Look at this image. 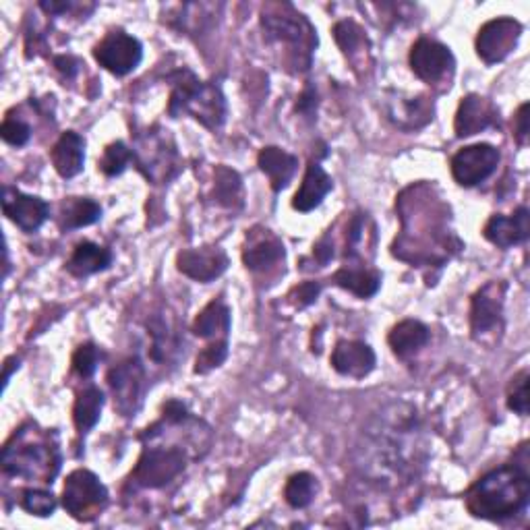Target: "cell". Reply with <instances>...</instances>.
<instances>
[{
  "label": "cell",
  "instance_id": "obj_12",
  "mask_svg": "<svg viewBox=\"0 0 530 530\" xmlns=\"http://www.w3.org/2000/svg\"><path fill=\"white\" fill-rule=\"evenodd\" d=\"M522 36V25L516 19L499 17L487 21L477 36V54L483 63L495 65L502 63L516 50Z\"/></svg>",
  "mask_w": 530,
  "mask_h": 530
},
{
  "label": "cell",
  "instance_id": "obj_1",
  "mask_svg": "<svg viewBox=\"0 0 530 530\" xmlns=\"http://www.w3.org/2000/svg\"><path fill=\"white\" fill-rule=\"evenodd\" d=\"M528 499V464L514 460V464L491 470L466 491V510L475 518L502 522L522 514Z\"/></svg>",
  "mask_w": 530,
  "mask_h": 530
},
{
  "label": "cell",
  "instance_id": "obj_6",
  "mask_svg": "<svg viewBox=\"0 0 530 530\" xmlns=\"http://www.w3.org/2000/svg\"><path fill=\"white\" fill-rule=\"evenodd\" d=\"M108 504V489L92 470H73L65 481L63 506L79 522L98 518Z\"/></svg>",
  "mask_w": 530,
  "mask_h": 530
},
{
  "label": "cell",
  "instance_id": "obj_14",
  "mask_svg": "<svg viewBox=\"0 0 530 530\" xmlns=\"http://www.w3.org/2000/svg\"><path fill=\"white\" fill-rule=\"evenodd\" d=\"M176 268L183 276L208 284L228 270V255L220 247L187 249L176 255Z\"/></svg>",
  "mask_w": 530,
  "mask_h": 530
},
{
  "label": "cell",
  "instance_id": "obj_43",
  "mask_svg": "<svg viewBox=\"0 0 530 530\" xmlns=\"http://www.w3.org/2000/svg\"><path fill=\"white\" fill-rule=\"evenodd\" d=\"M313 257L317 259L319 265H326L332 257H334V247L330 243V239H321L315 247H313Z\"/></svg>",
  "mask_w": 530,
  "mask_h": 530
},
{
  "label": "cell",
  "instance_id": "obj_17",
  "mask_svg": "<svg viewBox=\"0 0 530 530\" xmlns=\"http://www.w3.org/2000/svg\"><path fill=\"white\" fill-rule=\"evenodd\" d=\"M377 365L373 348L361 340H340L332 352L336 373L352 379H365Z\"/></svg>",
  "mask_w": 530,
  "mask_h": 530
},
{
  "label": "cell",
  "instance_id": "obj_8",
  "mask_svg": "<svg viewBox=\"0 0 530 530\" xmlns=\"http://www.w3.org/2000/svg\"><path fill=\"white\" fill-rule=\"evenodd\" d=\"M506 282H487L473 294L470 301V332L479 342L495 338L504 330Z\"/></svg>",
  "mask_w": 530,
  "mask_h": 530
},
{
  "label": "cell",
  "instance_id": "obj_10",
  "mask_svg": "<svg viewBox=\"0 0 530 530\" xmlns=\"http://www.w3.org/2000/svg\"><path fill=\"white\" fill-rule=\"evenodd\" d=\"M94 58L108 73L125 77L139 67L143 46L135 36H129L123 29H114L94 46Z\"/></svg>",
  "mask_w": 530,
  "mask_h": 530
},
{
  "label": "cell",
  "instance_id": "obj_9",
  "mask_svg": "<svg viewBox=\"0 0 530 530\" xmlns=\"http://www.w3.org/2000/svg\"><path fill=\"white\" fill-rule=\"evenodd\" d=\"M408 63L412 73L429 85L448 83L450 87V81L456 71V58L452 50L429 38H421L412 44Z\"/></svg>",
  "mask_w": 530,
  "mask_h": 530
},
{
  "label": "cell",
  "instance_id": "obj_11",
  "mask_svg": "<svg viewBox=\"0 0 530 530\" xmlns=\"http://www.w3.org/2000/svg\"><path fill=\"white\" fill-rule=\"evenodd\" d=\"M108 386L116 410L125 417H133L143 402L145 392V367L137 357H131L108 373Z\"/></svg>",
  "mask_w": 530,
  "mask_h": 530
},
{
  "label": "cell",
  "instance_id": "obj_29",
  "mask_svg": "<svg viewBox=\"0 0 530 530\" xmlns=\"http://www.w3.org/2000/svg\"><path fill=\"white\" fill-rule=\"evenodd\" d=\"M102 408H104V392L100 388L90 386L79 392L73 406V421L77 431L87 433L90 429H94L100 421Z\"/></svg>",
  "mask_w": 530,
  "mask_h": 530
},
{
  "label": "cell",
  "instance_id": "obj_20",
  "mask_svg": "<svg viewBox=\"0 0 530 530\" xmlns=\"http://www.w3.org/2000/svg\"><path fill=\"white\" fill-rule=\"evenodd\" d=\"M259 170L270 179V187L278 193L290 185L299 168V158L288 154L282 147L268 145L257 156Z\"/></svg>",
  "mask_w": 530,
  "mask_h": 530
},
{
  "label": "cell",
  "instance_id": "obj_37",
  "mask_svg": "<svg viewBox=\"0 0 530 530\" xmlns=\"http://www.w3.org/2000/svg\"><path fill=\"white\" fill-rule=\"evenodd\" d=\"M508 408L520 417L528 415V369H522L512 377L508 388Z\"/></svg>",
  "mask_w": 530,
  "mask_h": 530
},
{
  "label": "cell",
  "instance_id": "obj_16",
  "mask_svg": "<svg viewBox=\"0 0 530 530\" xmlns=\"http://www.w3.org/2000/svg\"><path fill=\"white\" fill-rule=\"evenodd\" d=\"M499 123V112L493 106L491 100L470 94L462 98L456 119H454V131L458 137H470L481 131H487L489 127H495Z\"/></svg>",
  "mask_w": 530,
  "mask_h": 530
},
{
  "label": "cell",
  "instance_id": "obj_41",
  "mask_svg": "<svg viewBox=\"0 0 530 530\" xmlns=\"http://www.w3.org/2000/svg\"><path fill=\"white\" fill-rule=\"evenodd\" d=\"M315 110H317V92L313 90L311 85H307L305 90H303V94H301V98H299V102H297V112H301V114H305L311 119V116L315 114Z\"/></svg>",
  "mask_w": 530,
  "mask_h": 530
},
{
  "label": "cell",
  "instance_id": "obj_24",
  "mask_svg": "<svg viewBox=\"0 0 530 530\" xmlns=\"http://www.w3.org/2000/svg\"><path fill=\"white\" fill-rule=\"evenodd\" d=\"M112 265V253L92 241H83L73 249L71 259L67 261V270L75 278H87L108 270Z\"/></svg>",
  "mask_w": 530,
  "mask_h": 530
},
{
  "label": "cell",
  "instance_id": "obj_2",
  "mask_svg": "<svg viewBox=\"0 0 530 530\" xmlns=\"http://www.w3.org/2000/svg\"><path fill=\"white\" fill-rule=\"evenodd\" d=\"M61 450L56 435L25 425L11 437L3 450V473L25 481L50 485L61 470Z\"/></svg>",
  "mask_w": 530,
  "mask_h": 530
},
{
  "label": "cell",
  "instance_id": "obj_39",
  "mask_svg": "<svg viewBox=\"0 0 530 530\" xmlns=\"http://www.w3.org/2000/svg\"><path fill=\"white\" fill-rule=\"evenodd\" d=\"M321 292V286L315 284V282H305L297 288H292V292L288 294V299H292V303L297 307H309L311 303L317 301Z\"/></svg>",
  "mask_w": 530,
  "mask_h": 530
},
{
  "label": "cell",
  "instance_id": "obj_33",
  "mask_svg": "<svg viewBox=\"0 0 530 530\" xmlns=\"http://www.w3.org/2000/svg\"><path fill=\"white\" fill-rule=\"evenodd\" d=\"M131 160H133V150H129L123 141H114L104 150V156L100 158L98 166L112 179V176H121Z\"/></svg>",
  "mask_w": 530,
  "mask_h": 530
},
{
  "label": "cell",
  "instance_id": "obj_4",
  "mask_svg": "<svg viewBox=\"0 0 530 530\" xmlns=\"http://www.w3.org/2000/svg\"><path fill=\"white\" fill-rule=\"evenodd\" d=\"M261 27L265 38L290 48L288 52L299 71L309 69L311 54L317 46V36L307 17L294 11L292 5L272 3L265 5L261 11Z\"/></svg>",
  "mask_w": 530,
  "mask_h": 530
},
{
  "label": "cell",
  "instance_id": "obj_3",
  "mask_svg": "<svg viewBox=\"0 0 530 530\" xmlns=\"http://www.w3.org/2000/svg\"><path fill=\"white\" fill-rule=\"evenodd\" d=\"M172 85L168 114L172 119L191 116L205 129L218 131L226 121V98L214 83L201 81L193 71L179 69L168 75Z\"/></svg>",
  "mask_w": 530,
  "mask_h": 530
},
{
  "label": "cell",
  "instance_id": "obj_25",
  "mask_svg": "<svg viewBox=\"0 0 530 530\" xmlns=\"http://www.w3.org/2000/svg\"><path fill=\"white\" fill-rule=\"evenodd\" d=\"M232 328V315L222 299L212 301L193 321V334L199 338L228 340Z\"/></svg>",
  "mask_w": 530,
  "mask_h": 530
},
{
  "label": "cell",
  "instance_id": "obj_30",
  "mask_svg": "<svg viewBox=\"0 0 530 530\" xmlns=\"http://www.w3.org/2000/svg\"><path fill=\"white\" fill-rule=\"evenodd\" d=\"M334 38L342 50V54L350 63H357V58H365L367 36L359 23L344 19L334 25Z\"/></svg>",
  "mask_w": 530,
  "mask_h": 530
},
{
  "label": "cell",
  "instance_id": "obj_7",
  "mask_svg": "<svg viewBox=\"0 0 530 530\" xmlns=\"http://www.w3.org/2000/svg\"><path fill=\"white\" fill-rule=\"evenodd\" d=\"M187 468V454L181 448L145 446L137 460L131 481L145 489H160L179 477Z\"/></svg>",
  "mask_w": 530,
  "mask_h": 530
},
{
  "label": "cell",
  "instance_id": "obj_23",
  "mask_svg": "<svg viewBox=\"0 0 530 530\" xmlns=\"http://www.w3.org/2000/svg\"><path fill=\"white\" fill-rule=\"evenodd\" d=\"M284 245L265 230L261 237L251 239V243L243 251V263L245 268L251 272H265L274 268L280 261H284Z\"/></svg>",
  "mask_w": 530,
  "mask_h": 530
},
{
  "label": "cell",
  "instance_id": "obj_21",
  "mask_svg": "<svg viewBox=\"0 0 530 530\" xmlns=\"http://www.w3.org/2000/svg\"><path fill=\"white\" fill-rule=\"evenodd\" d=\"M50 160L63 179H73L85 164V139L75 131L63 133L52 147Z\"/></svg>",
  "mask_w": 530,
  "mask_h": 530
},
{
  "label": "cell",
  "instance_id": "obj_26",
  "mask_svg": "<svg viewBox=\"0 0 530 530\" xmlns=\"http://www.w3.org/2000/svg\"><path fill=\"white\" fill-rule=\"evenodd\" d=\"M332 282L352 294H357L359 299H371L377 294L381 286V274L363 265H344L334 276Z\"/></svg>",
  "mask_w": 530,
  "mask_h": 530
},
{
  "label": "cell",
  "instance_id": "obj_31",
  "mask_svg": "<svg viewBox=\"0 0 530 530\" xmlns=\"http://www.w3.org/2000/svg\"><path fill=\"white\" fill-rule=\"evenodd\" d=\"M390 119L396 121L402 127H423L425 123H429L433 119V106H429L427 98H410V100H402L400 104L396 102V106L390 108Z\"/></svg>",
  "mask_w": 530,
  "mask_h": 530
},
{
  "label": "cell",
  "instance_id": "obj_35",
  "mask_svg": "<svg viewBox=\"0 0 530 530\" xmlns=\"http://www.w3.org/2000/svg\"><path fill=\"white\" fill-rule=\"evenodd\" d=\"M226 359H228V340H214L212 344L205 346L197 355L195 373L197 375L210 373V371L222 367Z\"/></svg>",
  "mask_w": 530,
  "mask_h": 530
},
{
  "label": "cell",
  "instance_id": "obj_19",
  "mask_svg": "<svg viewBox=\"0 0 530 530\" xmlns=\"http://www.w3.org/2000/svg\"><path fill=\"white\" fill-rule=\"evenodd\" d=\"M334 189V181L332 176L323 170L317 162H311L305 170L303 176V183L292 199V208L301 212V214H309L315 208L323 203V199L328 197V193Z\"/></svg>",
  "mask_w": 530,
  "mask_h": 530
},
{
  "label": "cell",
  "instance_id": "obj_34",
  "mask_svg": "<svg viewBox=\"0 0 530 530\" xmlns=\"http://www.w3.org/2000/svg\"><path fill=\"white\" fill-rule=\"evenodd\" d=\"M21 508L32 516H52L56 510V497L44 489H27L21 493Z\"/></svg>",
  "mask_w": 530,
  "mask_h": 530
},
{
  "label": "cell",
  "instance_id": "obj_15",
  "mask_svg": "<svg viewBox=\"0 0 530 530\" xmlns=\"http://www.w3.org/2000/svg\"><path fill=\"white\" fill-rule=\"evenodd\" d=\"M3 212L23 232H36L50 216V205L34 195H25L19 189L5 187Z\"/></svg>",
  "mask_w": 530,
  "mask_h": 530
},
{
  "label": "cell",
  "instance_id": "obj_18",
  "mask_svg": "<svg viewBox=\"0 0 530 530\" xmlns=\"http://www.w3.org/2000/svg\"><path fill=\"white\" fill-rule=\"evenodd\" d=\"M528 234L530 214L526 208H518L512 216H491L483 228V237L499 249H510L524 243Z\"/></svg>",
  "mask_w": 530,
  "mask_h": 530
},
{
  "label": "cell",
  "instance_id": "obj_38",
  "mask_svg": "<svg viewBox=\"0 0 530 530\" xmlns=\"http://www.w3.org/2000/svg\"><path fill=\"white\" fill-rule=\"evenodd\" d=\"M0 135L13 147H23L29 139H32V127H29L23 119H15V116H7L0 127Z\"/></svg>",
  "mask_w": 530,
  "mask_h": 530
},
{
  "label": "cell",
  "instance_id": "obj_27",
  "mask_svg": "<svg viewBox=\"0 0 530 530\" xmlns=\"http://www.w3.org/2000/svg\"><path fill=\"white\" fill-rule=\"evenodd\" d=\"M102 218V205L90 197H69L61 203L63 230H77L92 226Z\"/></svg>",
  "mask_w": 530,
  "mask_h": 530
},
{
  "label": "cell",
  "instance_id": "obj_32",
  "mask_svg": "<svg viewBox=\"0 0 530 530\" xmlns=\"http://www.w3.org/2000/svg\"><path fill=\"white\" fill-rule=\"evenodd\" d=\"M317 491H319V485L311 473H297L286 481L284 499L290 508L303 510V508L311 506Z\"/></svg>",
  "mask_w": 530,
  "mask_h": 530
},
{
  "label": "cell",
  "instance_id": "obj_5",
  "mask_svg": "<svg viewBox=\"0 0 530 530\" xmlns=\"http://www.w3.org/2000/svg\"><path fill=\"white\" fill-rule=\"evenodd\" d=\"M133 162L145 179L156 185L168 183L183 166L174 139L162 127H152L137 137Z\"/></svg>",
  "mask_w": 530,
  "mask_h": 530
},
{
  "label": "cell",
  "instance_id": "obj_13",
  "mask_svg": "<svg viewBox=\"0 0 530 530\" xmlns=\"http://www.w3.org/2000/svg\"><path fill=\"white\" fill-rule=\"evenodd\" d=\"M502 160L499 150L489 143H477L462 147L452 158V176L460 187H477L497 170Z\"/></svg>",
  "mask_w": 530,
  "mask_h": 530
},
{
  "label": "cell",
  "instance_id": "obj_42",
  "mask_svg": "<svg viewBox=\"0 0 530 530\" xmlns=\"http://www.w3.org/2000/svg\"><path fill=\"white\" fill-rule=\"evenodd\" d=\"M54 67L58 71H61L67 79H73L77 75V71H79V61H77V58H73V56L63 54V56H56L54 58Z\"/></svg>",
  "mask_w": 530,
  "mask_h": 530
},
{
  "label": "cell",
  "instance_id": "obj_36",
  "mask_svg": "<svg viewBox=\"0 0 530 530\" xmlns=\"http://www.w3.org/2000/svg\"><path fill=\"white\" fill-rule=\"evenodd\" d=\"M102 361V350L94 344H81L77 350H75V355H73V371L81 377V379H90L98 365Z\"/></svg>",
  "mask_w": 530,
  "mask_h": 530
},
{
  "label": "cell",
  "instance_id": "obj_28",
  "mask_svg": "<svg viewBox=\"0 0 530 530\" xmlns=\"http://www.w3.org/2000/svg\"><path fill=\"white\" fill-rule=\"evenodd\" d=\"M214 176L216 181L212 189V199L226 210H241L245 203L241 174L228 166H218Z\"/></svg>",
  "mask_w": 530,
  "mask_h": 530
},
{
  "label": "cell",
  "instance_id": "obj_40",
  "mask_svg": "<svg viewBox=\"0 0 530 530\" xmlns=\"http://www.w3.org/2000/svg\"><path fill=\"white\" fill-rule=\"evenodd\" d=\"M516 127H514V137L520 145H526L528 139V104H522L514 116Z\"/></svg>",
  "mask_w": 530,
  "mask_h": 530
},
{
  "label": "cell",
  "instance_id": "obj_22",
  "mask_svg": "<svg viewBox=\"0 0 530 530\" xmlns=\"http://www.w3.org/2000/svg\"><path fill=\"white\" fill-rule=\"evenodd\" d=\"M431 340V332L425 323L417 319H404L390 330L388 344L400 359L415 357Z\"/></svg>",
  "mask_w": 530,
  "mask_h": 530
}]
</instances>
